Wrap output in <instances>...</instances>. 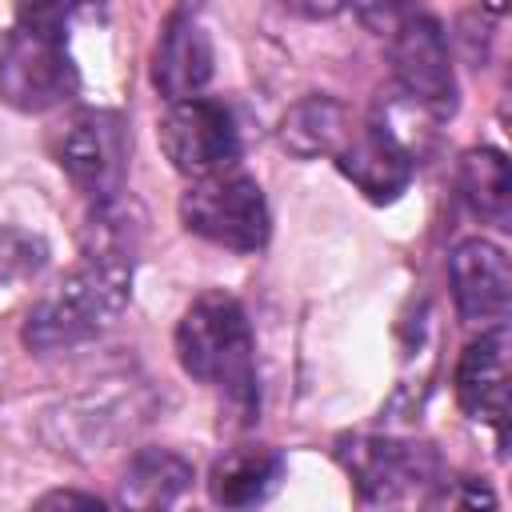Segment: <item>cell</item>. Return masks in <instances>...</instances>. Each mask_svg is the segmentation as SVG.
Listing matches in <instances>:
<instances>
[{"mask_svg":"<svg viewBox=\"0 0 512 512\" xmlns=\"http://www.w3.org/2000/svg\"><path fill=\"white\" fill-rule=\"evenodd\" d=\"M176 356L192 380L216 388L240 412H256L260 384H256L252 328L236 296L228 292L196 296L176 324Z\"/></svg>","mask_w":512,"mask_h":512,"instance_id":"obj_1","label":"cell"},{"mask_svg":"<svg viewBox=\"0 0 512 512\" xmlns=\"http://www.w3.org/2000/svg\"><path fill=\"white\" fill-rule=\"evenodd\" d=\"M128 296H132V264L84 256L32 304L24 320V344L36 352H60L96 340L120 320Z\"/></svg>","mask_w":512,"mask_h":512,"instance_id":"obj_2","label":"cell"},{"mask_svg":"<svg viewBox=\"0 0 512 512\" xmlns=\"http://www.w3.org/2000/svg\"><path fill=\"white\" fill-rule=\"evenodd\" d=\"M68 12L36 4L16 12V28L0 44V96L16 112H48L76 96L80 72L64 48Z\"/></svg>","mask_w":512,"mask_h":512,"instance_id":"obj_3","label":"cell"},{"mask_svg":"<svg viewBox=\"0 0 512 512\" xmlns=\"http://www.w3.org/2000/svg\"><path fill=\"white\" fill-rule=\"evenodd\" d=\"M52 160L60 172L96 204L116 200L128 176V124L120 112L108 108H80L68 112L48 132Z\"/></svg>","mask_w":512,"mask_h":512,"instance_id":"obj_4","label":"cell"},{"mask_svg":"<svg viewBox=\"0 0 512 512\" xmlns=\"http://www.w3.org/2000/svg\"><path fill=\"white\" fill-rule=\"evenodd\" d=\"M180 224L192 236L232 252H256L268 244L272 232V216L260 184L232 168L188 184V192L180 196Z\"/></svg>","mask_w":512,"mask_h":512,"instance_id":"obj_5","label":"cell"},{"mask_svg":"<svg viewBox=\"0 0 512 512\" xmlns=\"http://www.w3.org/2000/svg\"><path fill=\"white\" fill-rule=\"evenodd\" d=\"M156 136H160V148L172 160V168L184 176H196V180L228 172L240 160L236 116L224 100H212V96H192V100L168 104Z\"/></svg>","mask_w":512,"mask_h":512,"instance_id":"obj_6","label":"cell"},{"mask_svg":"<svg viewBox=\"0 0 512 512\" xmlns=\"http://www.w3.org/2000/svg\"><path fill=\"white\" fill-rule=\"evenodd\" d=\"M392 72L400 92L428 116L444 120L456 112V72L448 56V36L428 12H400L392 24Z\"/></svg>","mask_w":512,"mask_h":512,"instance_id":"obj_7","label":"cell"},{"mask_svg":"<svg viewBox=\"0 0 512 512\" xmlns=\"http://www.w3.org/2000/svg\"><path fill=\"white\" fill-rule=\"evenodd\" d=\"M340 464L348 468L356 492L372 508H396L412 492L436 480V452L428 444L392 440V436H348L336 448Z\"/></svg>","mask_w":512,"mask_h":512,"instance_id":"obj_8","label":"cell"},{"mask_svg":"<svg viewBox=\"0 0 512 512\" xmlns=\"http://www.w3.org/2000/svg\"><path fill=\"white\" fill-rule=\"evenodd\" d=\"M448 280H452V300L460 320L468 324H500L508 316V256L500 244L472 236L460 240L448 256Z\"/></svg>","mask_w":512,"mask_h":512,"instance_id":"obj_9","label":"cell"},{"mask_svg":"<svg viewBox=\"0 0 512 512\" xmlns=\"http://www.w3.org/2000/svg\"><path fill=\"white\" fill-rule=\"evenodd\" d=\"M212 80V40L188 8H176L164 20V32L152 52V84L168 104L192 100Z\"/></svg>","mask_w":512,"mask_h":512,"instance_id":"obj_10","label":"cell"},{"mask_svg":"<svg viewBox=\"0 0 512 512\" xmlns=\"http://www.w3.org/2000/svg\"><path fill=\"white\" fill-rule=\"evenodd\" d=\"M412 152L400 148L376 120L364 128H352L344 148L336 152V168L372 200V204H392L408 180H412Z\"/></svg>","mask_w":512,"mask_h":512,"instance_id":"obj_11","label":"cell"},{"mask_svg":"<svg viewBox=\"0 0 512 512\" xmlns=\"http://www.w3.org/2000/svg\"><path fill=\"white\" fill-rule=\"evenodd\" d=\"M456 400L464 416L496 424L504 432L508 416V328L496 324L472 340L456 364Z\"/></svg>","mask_w":512,"mask_h":512,"instance_id":"obj_12","label":"cell"},{"mask_svg":"<svg viewBox=\"0 0 512 512\" xmlns=\"http://www.w3.org/2000/svg\"><path fill=\"white\" fill-rule=\"evenodd\" d=\"M284 456L268 444H240L224 452L208 472V492L224 512H252L284 484Z\"/></svg>","mask_w":512,"mask_h":512,"instance_id":"obj_13","label":"cell"},{"mask_svg":"<svg viewBox=\"0 0 512 512\" xmlns=\"http://www.w3.org/2000/svg\"><path fill=\"white\" fill-rule=\"evenodd\" d=\"M192 488V464L168 448H144L120 476V512H176Z\"/></svg>","mask_w":512,"mask_h":512,"instance_id":"obj_14","label":"cell"},{"mask_svg":"<svg viewBox=\"0 0 512 512\" xmlns=\"http://www.w3.org/2000/svg\"><path fill=\"white\" fill-rule=\"evenodd\" d=\"M348 136H352L348 108L340 100H332V96H304L280 120V144L300 160H312L320 152L336 156Z\"/></svg>","mask_w":512,"mask_h":512,"instance_id":"obj_15","label":"cell"},{"mask_svg":"<svg viewBox=\"0 0 512 512\" xmlns=\"http://www.w3.org/2000/svg\"><path fill=\"white\" fill-rule=\"evenodd\" d=\"M456 184H460V196L464 204L496 224V228H508V204H512V180H508V160L504 152L496 148H468L460 156V172H456Z\"/></svg>","mask_w":512,"mask_h":512,"instance_id":"obj_16","label":"cell"},{"mask_svg":"<svg viewBox=\"0 0 512 512\" xmlns=\"http://www.w3.org/2000/svg\"><path fill=\"white\" fill-rule=\"evenodd\" d=\"M136 208L116 200H104L92 208L88 224H84V256L88 260H116V264H132L136 248H140V216H132Z\"/></svg>","mask_w":512,"mask_h":512,"instance_id":"obj_17","label":"cell"},{"mask_svg":"<svg viewBox=\"0 0 512 512\" xmlns=\"http://www.w3.org/2000/svg\"><path fill=\"white\" fill-rule=\"evenodd\" d=\"M420 512H500L496 504V492L476 480V476H456V480H444Z\"/></svg>","mask_w":512,"mask_h":512,"instance_id":"obj_18","label":"cell"},{"mask_svg":"<svg viewBox=\"0 0 512 512\" xmlns=\"http://www.w3.org/2000/svg\"><path fill=\"white\" fill-rule=\"evenodd\" d=\"M32 512H108L104 500H96L92 492H76V488H56V492H44Z\"/></svg>","mask_w":512,"mask_h":512,"instance_id":"obj_19","label":"cell"}]
</instances>
